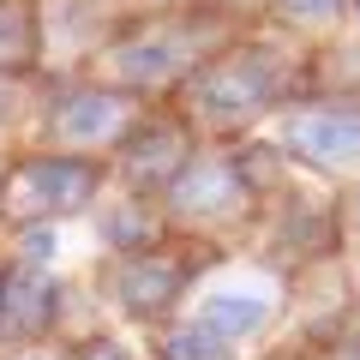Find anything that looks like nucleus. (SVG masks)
<instances>
[{"instance_id":"f257e3e1","label":"nucleus","mask_w":360,"mask_h":360,"mask_svg":"<svg viewBox=\"0 0 360 360\" xmlns=\"http://www.w3.org/2000/svg\"><path fill=\"white\" fill-rule=\"evenodd\" d=\"M288 96H300V54H288L270 37H234L229 30L193 72L180 78L168 108L205 144H240Z\"/></svg>"},{"instance_id":"f03ea898","label":"nucleus","mask_w":360,"mask_h":360,"mask_svg":"<svg viewBox=\"0 0 360 360\" xmlns=\"http://www.w3.org/2000/svg\"><path fill=\"white\" fill-rule=\"evenodd\" d=\"M234 30V18H222L205 0H186V6H150V13L127 18L115 37H103L90 49V78L127 90L139 103H168L180 90V78L193 72L210 49Z\"/></svg>"},{"instance_id":"7ed1b4c3","label":"nucleus","mask_w":360,"mask_h":360,"mask_svg":"<svg viewBox=\"0 0 360 360\" xmlns=\"http://www.w3.org/2000/svg\"><path fill=\"white\" fill-rule=\"evenodd\" d=\"M156 205H162V217H168V234H193V240L222 246V234L258 229L264 193L246 180L240 144H198L193 162L162 186Z\"/></svg>"},{"instance_id":"20e7f679","label":"nucleus","mask_w":360,"mask_h":360,"mask_svg":"<svg viewBox=\"0 0 360 360\" xmlns=\"http://www.w3.org/2000/svg\"><path fill=\"white\" fill-rule=\"evenodd\" d=\"M108 186V162L96 156H66V150H13L0 168V229H49L60 217L96 210Z\"/></svg>"},{"instance_id":"39448f33","label":"nucleus","mask_w":360,"mask_h":360,"mask_svg":"<svg viewBox=\"0 0 360 360\" xmlns=\"http://www.w3.org/2000/svg\"><path fill=\"white\" fill-rule=\"evenodd\" d=\"M217 252H222V246L193 240V234H162L156 246H144V252H120L115 264L103 270V295H108V307H115L120 319H132V324L150 330V324L174 319V307L193 295L198 270H205Z\"/></svg>"},{"instance_id":"423d86ee","label":"nucleus","mask_w":360,"mask_h":360,"mask_svg":"<svg viewBox=\"0 0 360 360\" xmlns=\"http://www.w3.org/2000/svg\"><path fill=\"white\" fill-rule=\"evenodd\" d=\"M144 108L150 103H139V96H127V90L103 84V78H90V72L60 78V84H49L37 96V144L42 150L108 162V150L132 132V120H139Z\"/></svg>"},{"instance_id":"0eeeda50","label":"nucleus","mask_w":360,"mask_h":360,"mask_svg":"<svg viewBox=\"0 0 360 360\" xmlns=\"http://www.w3.org/2000/svg\"><path fill=\"white\" fill-rule=\"evenodd\" d=\"M276 156L288 168H307L319 180L360 174V96H330V90H300L276 108Z\"/></svg>"},{"instance_id":"6e6552de","label":"nucleus","mask_w":360,"mask_h":360,"mask_svg":"<svg viewBox=\"0 0 360 360\" xmlns=\"http://www.w3.org/2000/svg\"><path fill=\"white\" fill-rule=\"evenodd\" d=\"M198 144H205V139H198V132L186 127L168 103H150L139 120H132V132L108 150V186H120V193H144V198H162V186H168L186 162H193Z\"/></svg>"},{"instance_id":"1a4fd4ad","label":"nucleus","mask_w":360,"mask_h":360,"mask_svg":"<svg viewBox=\"0 0 360 360\" xmlns=\"http://www.w3.org/2000/svg\"><path fill=\"white\" fill-rule=\"evenodd\" d=\"M66 307V283L49 264L6 258V283H0V354L6 348H37L54 336Z\"/></svg>"},{"instance_id":"9d476101","label":"nucleus","mask_w":360,"mask_h":360,"mask_svg":"<svg viewBox=\"0 0 360 360\" xmlns=\"http://www.w3.org/2000/svg\"><path fill=\"white\" fill-rule=\"evenodd\" d=\"M103 205V198H96ZM96 234H103V246L108 252H144V246H156L168 234V217H162V205L156 198H144V193H120V186H108V205L96 210Z\"/></svg>"},{"instance_id":"9b49d317","label":"nucleus","mask_w":360,"mask_h":360,"mask_svg":"<svg viewBox=\"0 0 360 360\" xmlns=\"http://www.w3.org/2000/svg\"><path fill=\"white\" fill-rule=\"evenodd\" d=\"M193 319L210 324L222 342L246 348V342H258V336L276 324V300H270V295H252V288H210V295L198 300Z\"/></svg>"},{"instance_id":"f8f14e48","label":"nucleus","mask_w":360,"mask_h":360,"mask_svg":"<svg viewBox=\"0 0 360 360\" xmlns=\"http://www.w3.org/2000/svg\"><path fill=\"white\" fill-rule=\"evenodd\" d=\"M42 66V0H0V72L30 78Z\"/></svg>"},{"instance_id":"ddd939ff","label":"nucleus","mask_w":360,"mask_h":360,"mask_svg":"<svg viewBox=\"0 0 360 360\" xmlns=\"http://www.w3.org/2000/svg\"><path fill=\"white\" fill-rule=\"evenodd\" d=\"M150 360H240V348L198 319H162L150 324Z\"/></svg>"},{"instance_id":"4468645a","label":"nucleus","mask_w":360,"mask_h":360,"mask_svg":"<svg viewBox=\"0 0 360 360\" xmlns=\"http://www.w3.org/2000/svg\"><path fill=\"white\" fill-rule=\"evenodd\" d=\"M264 18L276 30H330L348 18V0H264Z\"/></svg>"},{"instance_id":"2eb2a0df","label":"nucleus","mask_w":360,"mask_h":360,"mask_svg":"<svg viewBox=\"0 0 360 360\" xmlns=\"http://www.w3.org/2000/svg\"><path fill=\"white\" fill-rule=\"evenodd\" d=\"M60 360H139L120 336H108V330H90V336H72V342L60 348Z\"/></svg>"},{"instance_id":"dca6fc26","label":"nucleus","mask_w":360,"mask_h":360,"mask_svg":"<svg viewBox=\"0 0 360 360\" xmlns=\"http://www.w3.org/2000/svg\"><path fill=\"white\" fill-rule=\"evenodd\" d=\"M336 234L360 246V174L348 180V186H342V198H336Z\"/></svg>"},{"instance_id":"f3484780","label":"nucleus","mask_w":360,"mask_h":360,"mask_svg":"<svg viewBox=\"0 0 360 360\" xmlns=\"http://www.w3.org/2000/svg\"><path fill=\"white\" fill-rule=\"evenodd\" d=\"M25 96H30V78H18V72H0V127H13V120H18Z\"/></svg>"},{"instance_id":"a211bd4d","label":"nucleus","mask_w":360,"mask_h":360,"mask_svg":"<svg viewBox=\"0 0 360 360\" xmlns=\"http://www.w3.org/2000/svg\"><path fill=\"white\" fill-rule=\"evenodd\" d=\"M205 6H217L222 18H246V13H264V0H205Z\"/></svg>"},{"instance_id":"6ab92c4d","label":"nucleus","mask_w":360,"mask_h":360,"mask_svg":"<svg viewBox=\"0 0 360 360\" xmlns=\"http://www.w3.org/2000/svg\"><path fill=\"white\" fill-rule=\"evenodd\" d=\"M0 360H60V354H54L49 342H37V348H6Z\"/></svg>"},{"instance_id":"aec40b11","label":"nucleus","mask_w":360,"mask_h":360,"mask_svg":"<svg viewBox=\"0 0 360 360\" xmlns=\"http://www.w3.org/2000/svg\"><path fill=\"white\" fill-rule=\"evenodd\" d=\"M324 360H360V336H348V342H336V348H330Z\"/></svg>"},{"instance_id":"412c9836","label":"nucleus","mask_w":360,"mask_h":360,"mask_svg":"<svg viewBox=\"0 0 360 360\" xmlns=\"http://www.w3.org/2000/svg\"><path fill=\"white\" fill-rule=\"evenodd\" d=\"M0 283H6V252H0Z\"/></svg>"},{"instance_id":"4be33fe9","label":"nucleus","mask_w":360,"mask_h":360,"mask_svg":"<svg viewBox=\"0 0 360 360\" xmlns=\"http://www.w3.org/2000/svg\"><path fill=\"white\" fill-rule=\"evenodd\" d=\"M156 6H186V0H156Z\"/></svg>"},{"instance_id":"5701e85b","label":"nucleus","mask_w":360,"mask_h":360,"mask_svg":"<svg viewBox=\"0 0 360 360\" xmlns=\"http://www.w3.org/2000/svg\"><path fill=\"white\" fill-rule=\"evenodd\" d=\"M348 13H354V18H360V0H348Z\"/></svg>"},{"instance_id":"b1692460","label":"nucleus","mask_w":360,"mask_h":360,"mask_svg":"<svg viewBox=\"0 0 360 360\" xmlns=\"http://www.w3.org/2000/svg\"><path fill=\"white\" fill-rule=\"evenodd\" d=\"M0 168H6V150H0Z\"/></svg>"},{"instance_id":"393cba45","label":"nucleus","mask_w":360,"mask_h":360,"mask_svg":"<svg viewBox=\"0 0 360 360\" xmlns=\"http://www.w3.org/2000/svg\"><path fill=\"white\" fill-rule=\"evenodd\" d=\"M103 6H108V0H103Z\"/></svg>"}]
</instances>
